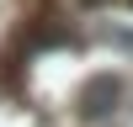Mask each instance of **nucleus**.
Returning <instances> with one entry per match:
<instances>
[{
	"label": "nucleus",
	"mask_w": 133,
	"mask_h": 127,
	"mask_svg": "<svg viewBox=\"0 0 133 127\" xmlns=\"http://www.w3.org/2000/svg\"><path fill=\"white\" fill-rule=\"evenodd\" d=\"M117 101H123V80H117V74H96V80L85 85V116H107Z\"/></svg>",
	"instance_id": "nucleus-1"
}]
</instances>
